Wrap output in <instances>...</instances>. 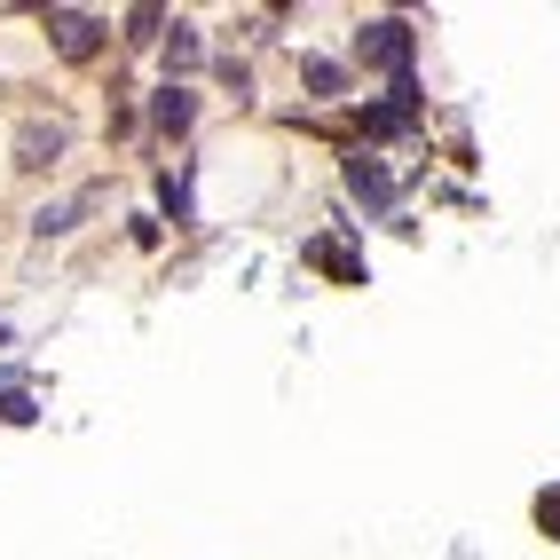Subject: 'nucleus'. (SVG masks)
Here are the masks:
<instances>
[{"instance_id":"obj_1","label":"nucleus","mask_w":560,"mask_h":560,"mask_svg":"<svg viewBox=\"0 0 560 560\" xmlns=\"http://www.w3.org/2000/svg\"><path fill=\"white\" fill-rule=\"evenodd\" d=\"M410 48H419V40H410L402 16H380V24L355 32V56H363L371 71H395V80H410Z\"/></svg>"},{"instance_id":"obj_2","label":"nucleus","mask_w":560,"mask_h":560,"mask_svg":"<svg viewBox=\"0 0 560 560\" xmlns=\"http://www.w3.org/2000/svg\"><path fill=\"white\" fill-rule=\"evenodd\" d=\"M63 142H71V127L56 119V110H32V119L16 127V166H56Z\"/></svg>"},{"instance_id":"obj_3","label":"nucleus","mask_w":560,"mask_h":560,"mask_svg":"<svg viewBox=\"0 0 560 560\" xmlns=\"http://www.w3.org/2000/svg\"><path fill=\"white\" fill-rule=\"evenodd\" d=\"M48 40H56V56L88 63V56L103 48V24H95L88 9H48Z\"/></svg>"},{"instance_id":"obj_4","label":"nucleus","mask_w":560,"mask_h":560,"mask_svg":"<svg viewBox=\"0 0 560 560\" xmlns=\"http://www.w3.org/2000/svg\"><path fill=\"white\" fill-rule=\"evenodd\" d=\"M363 127H371V135H410V127H419V88H410V80H395V95H387L380 110H371Z\"/></svg>"},{"instance_id":"obj_5","label":"nucleus","mask_w":560,"mask_h":560,"mask_svg":"<svg viewBox=\"0 0 560 560\" xmlns=\"http://www.w3.org/2000/svg\"><path fill=\"white\" fill-rule=\"evenodd\" d=\"M348 190H355L371 213H387V206H395V182H387V166H380V159H363V151L348 159Z\"/></svg>"},{"instance_id":"obj_6","label":"nucleus","mask_w":560,"mask_h":560,"mask_svg":"<svg viewBox=\"0 0 560 560\" xmlns=\"http://www.w3.org/2000/svg\"><path fill=\"white\" fill-rule=\"evenodd\" d=\"M190 119H198V95L182 88V80H166V88H159V103H151V127H159V135H182Z\"/></svg>"},{"instance_id":"obj_7","label":"nucleus","mask_w":560,"mask_h":560,"mask_svg":"<svg viewBox=\"0 0 560 560\" xmlns=\"http://www.w3.org/2000/svg\"><path fill=\"white\" fill-rule=\"evenodd\" d=\"M308 260H316V269H331L340 284H363V253H355L348 237H308Z\"/></svg>"},{"instance_id":"obj_8","label":"nucleus","mask_w":560,"mask_h":560,"mask_svg":"<svg viewBox=\"0 0 560 560\" xmlns=\"http://www.w3.org/2000/svg\"><path fill=\"white\" fill-rule=\"evenodd\" d=\"M0 419H9V427H32V419H40V395H32L24 371H0Z\"/></svg>"},{"instance_id":"obj_9","label":"nucleus","mask_w":560,"mask_h":560,"mask_svg":"<svg viewBox=\"0 0 560 560\" xmlns=\"http://www.w3.org/2000/svg\"><path fill=\"white\" fill-rule=\"evenodd\" d=\"M190 63H198V32L174 24V32H166V71H190Z\"/></svg>"},{"instance_id":"obj_10","label":"nucleus","mask_w":560,"mask_h":560,"mask_svg":"<svg viewBox=\"0 0 560 560\" xmlns=\"http://www.w3.org/2000/svg\"><path fill=\"white\" fill-rule=\"evenodd\" d=\"M301 80H308L316 95H340V88H348V71H340V63H324V56H308V71H301Z\"/></svg>"},{"instance_id":"obj_11","label":"nucleus","mask_w":560,"mask_h":560,"mask_svg":"<svg viewBox=\"0 0 560 560\" xmlns=\"http://www.w3.org/2000/svg\"><path fill=\"white\" fill-rule=\"evenodd\" d=\"M537 529H545V537H560V481H552V490L537 498Z\"/></svg>"},{"instance_id":"obj_12","label":"nucleus","mask_w":560,"mask_h":560,"mask_svg":"<svg viewBox=\"0 0 560 560\" xmlns=\"http://www.w3.org/2000/svg\"><path fill=\"white\" fill-rule=\"evenodd\" d=\"M159 24H166L159 9H135V16H127V40H159Z\"/></svg>"}]
</instances>
